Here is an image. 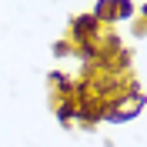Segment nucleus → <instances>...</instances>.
<instances>
[{
    "instance_id": "nucleus-1",
    "label": "nucleus",
    "mask_w": 147,
    "mask_h": 147,
    "mask_svg": "<svg viewBox=\"0 0 147 147\" xmlns=\"http://www.w3.org/2000/svg\"><path fill=\"white\" fill-rule=\"evenodd\" d=\"M144 110V94L134 90V97H117V100L110 104H100V120H107V124H127V120H134Z\"/></svg>"
},
{
    "instance_id": "nucleus-2",
    "label": "nucleus",
    "mask_w": 147,
    "mask_h": 147,
    "mask_svg": "<svg viewBox=\"0 0 147 147\" xmlns=\"http://www.w3.org/2000/svg\"><path fill=\"white\" fill-rule=\"evenodd\" d=\"M100 34V24L90 17V13H80V17L70 20V40L74 44H84V40H97Z\"/></svg>"
},
{
    "instance_id": "nucleus-3",
    "label": "nucleus",
    "mask_w": 147,
    "mask_h": 147,
    "mask_svg": "<svg viewBox=\"0 0 147 147\" xmlns=\"http://www.w3.org/2000/svg\"><path fill=\"white\" fill-rule=\"evenodd\" d=\"M47 80H50V87L60 94V100H64V97H74V77H70V74L50 70V74H47Z\"/></svg>"
},
{
    "instance_id": "nucleus-4",
    "label": "nucleus",
    "mask_w": 147,
    "mask_h": 147,
    "mask_svg": "<svg viewBox=\"0 0 147 147\" xmlns=\"http://www.w3.org/2000/svg\"><path fill=\"white\" fill-rule=\"evenodd\" d=\"M90 17L97 20V24H114V0H97L94 3V10H90Z\"/></svg>"
},
{
    "instance_id": "nucleus-5",
    "label": "nucleus",
    "mask_w": 147,
    "mask_h": 147,
    "mask_svg": "<svg viewBox=\"0 0 147 147\" xmlns=\"http://www.w3.org/2000/svg\"><path fill=\"white\" fill-rule=\"evenodd\" d=\"M57 120H60V127H70L74 124V97H64L57 104Z\"/></svg>"
},
{
    "instance_id": "nucleus-6",
    "label": "nucleus",
    "mask_w": 147,
    "mask_h": 147,
    "mask_svg": "<svg viewBox=\"0 0 147 147\" xmlns=\"http://www.w3.org/2000/svg\"><path fill=\"white\" fill-rule=\"evenodd\" d=\"M134 10H137V3H130V0H114V24L130 20V17H134Z\"/></svg>"
},
{
    "instance_id": "nucleus-7",
    "label": "nucleus",
    "mask_w": 147,
    "mask_h": 147,
    "mask_svg": "<svg viewBox=\"0 0 147 147\" xmlns=\"http://www.w3.org/2000/svg\"><path fill=\"white\" fill-rule=\"evenodd\" d=\"M74 54L80 57V60H97V57H100V47L94 44V40H84V44L74 47Z\"/></svg>"
},
{
    "instance_id": "nucleus-8",
    "label": "nucleus",
    "mask_w": 147,
    "mask_h": 147,
    "mask_svg": "<svg viewBox=\"0 0 147 147\" xmlns=\"http://www.w3.org/2000/svg\"><path fill=\"white\" fill-rule=\"evenodd\" d=\"M70 54H74L70 40H57V44H54V57H70Z\"/></svg>"
}]
</instances>
